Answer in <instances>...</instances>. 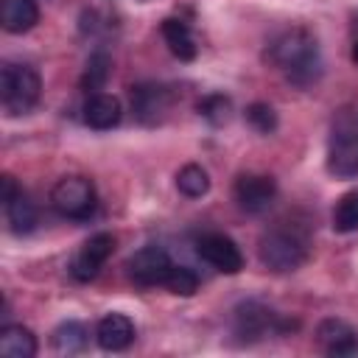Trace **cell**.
<instances>
[{
	"label": "cell",
	"mask_w": 358,
	"mask_h": 358,
	"mask_svg": "<svg viewBox=\"0 0 358 358\" xmlns=\"http://www.w3.org/2000/svg\"><path fill=\"white\" fill-rule=\"evenodd\" d=\"M159 31H162V39H165L168 50H171L179 62H193V59H196L199 45H196V36H193V31H190V25H187L185 20L168 17V20H162Z\"/></svg>",
	"instance_id": "cell-16"
},
{
	"label": "cell",
	"mask_w": 358,
	"mask_h": 358,
	"mask_svg": "<svg viewBox=\"0 0 358 358\" xmlns=\"http://www.w3.org/2000/svg\"><path fill=\"white\" fill-rule=\"evenodd\" d=\"M3 185V213H6V224L14 235H28L36 227V207L34 201L25 196V190L17 185V179L11 173H3L0 179Z\"/></svg>",
	"instance_id": "cell-10"
},
{
	"label": "cell",
	"mask_w": 358,
	"mask_h": 358,
	"mask_svg": "<svg viewBox=\"0 0 358 358\" xmlns=\"http://www.w3.org/2000/svg\"><path fill=\"white\" fill-rule=\"evenodd\" d=\"M50 344L56 352L62 355H76V352H84L87 344H90V330L76 322V319H67L62 324H56V330L50 333Z\"/></svg>",
	"instance_id": "cell-18"
},
{
	"label": "cell",
	"mask_w": 358,
	"mask_h": 358,
	"mask_svg": "<svg viewBox=\"0 0 358 358\" xmlns=\"http://www.w3.org/2000/svg\"><path fill=\"white\" fill-rule=\"evenodd\" d=\"M42 95V78L34 67L3 62L0 67V103L8 117H20L31 112L39 103Z\"/></svg>",
	"instance_id": "cell-4"
},
{
	"label": "cell",
	"mask_w": 358,
	"mask_h": 358,
	"mask_svg": "<svg viewBox=\"0 0 358 358\" xmlns=\"http://www.w3.org/2000/svg\"><path fill=\"white\" fill-rule=\"evenodd\" d=\"M268 62L296 87H308L322 76L319 42L302 25L285 28L268 42Z\"/></svg>",
	"instance_id": "cell-1"
},
{
	"label": "cell",
	"mask_w": 358,
	"mask_h": 358,
	"mask_svg": "<svg viewBox=\"0 0 358 358\" xmlns=\"http://www.w3.org/2000/svg\"><path fill=\"white\" fill-rule=\"evenodd\" d=\"M257 255H260V263L277 274L296 271L310 255V232L302 221L282 218L260 235Z\"/></svg>",
	"instance_id": "cell-2"
},
{
	"label": "cell",
	"mask_w": 358,
	"mask_h": 358,
	"mask_svg": "<svg viewBox=\"0 0 358 358\" xmlns=\"http://www.w3.org/2000/svg\"><path fill=\"white\" fill-rule=\"evenodd\" d=\"M232 196L238 201V207L243 213H252V215H260L266 213L274 199H277V182L266 173H241L235 179V187H232Z\"/></svg>",
	"instance_id": "cell-11"
},
{
	"label": "cell",
	"mask_w": 358,
	"mask_h": 358,
	"mask_svg": "<svg viewBox=\"0 0 358 358\" xmlns=\"http://www.w3.org/2000/svg\"><path fill=\"white\" fill-rule=\"evenodd\" d=\"M115 252V235L112 232H95L90 241H84L78 246V252L70 260V277L78 282H90L101 274V268L106 266V260Z\"/></svg>",
	"instance_id": "cell-9"
},
{
	"label": "cell",
	"mask_w": 358,
	"mask_h": 358,
	"mask_svg": "<svg viewBox=\"0 0 358 358\" xmlns=\"http://www.w3.org/2000/svg\"><path fill=\"white\" fill-rule=\"evenodd\" d=\"M0 352L6 358H34L36 336L25 324H6L0 330Z\"/></svg>",
	"instance_id": "cell-19"
},
{
	"label": "cell",
	"mask_w": 358,
	"mask_h": 358,
	"mask_svg": "<svg viewBox=\"0 0 358 358\" xmlns=\"http://www.w3.org/2000/svg\"><path fill=\"white\" fill-rule=\"evenodd\" d=\"M291 330H296L294 319L271 310L268 305H263L257 299L241 302L232 313V336L241 344H255V341H263L268 336H285Z\"/></svg>",
	"instance_id": "cell-3"
},
{
	"label": "cell",
	"mask_w": 358,
	"mask_h": 358,
	"mask_svg": "<svg viewBox=\"0 0 358 358\" xmlns=\"http://www.w3.org/2000/svg\"><path fill=\"white\" fill-rule=\"evenodd\" d=\"M176 187H179V193H185L187 199H201V196L210 190V173H207L201 165L187 162V165H182L179 173H176Z\"/></svg>",
	"instance_id": "cell-20"
},
{
	"label": "cell",
	"mask_w": 358,
	"mask_h": 358,
	"mask_svg": "<svg viewBox=\"0 0 358 358\" xmlns=\"http://www.w3.org/2000/svg\"><path fill=\"white\" fill-rule=\"evenodd\" d=\"M229 109H232V103H229V98H227V95H221V92H213V95H207V98L199 103V115H201V117H207L213 126L227 123Z\"/></svg>",
	"instance_id": "cell-25"
},
{
	"label": "cell",
	"mask_w": 358,
	"mask_h": 358,
	"mask_svg": "<svg viewBox=\"0 0 358 358\" xmlns=\"http://www.w3.org/2000/svg\"><path fill=\"white\" fill-rule=\"evenodd\" d=\"M165 288H168L171 294H176V296H193V294L199 291V277H196L193 268L173 263V268H171V274H168V280H165Z\"/></svg>",
	"instance_id": "cell-23"
},
{
	"label": "cell",
	"mask_w": 358,
	"mask_h": 358,
	"mask_svg": "<svg viewBox=\"0 0 358 358\" xmlns=\"http://www.w3.org/2000/svg\"><path fill=\"white\" fill-rule=\"evenodd\" d=\"M196 255L213 266L221 274H238L243 268V255L238 249V243L221 232H207L196 241Z\"/></svg>",
	"instance_id": "cell-12"
},
{
	"label": "cell",
	"mask_w": 358,
	"mask_h": 358,
	"mask_svg": "<svg viewBox=\"0 0 358 358\" xmlns=\"http://www.w3.org/2000/svg\"><path fill=\"white\" fill-rule=\"evenodd\" d=\"M173 268V260L171 255L162 249V246H143L137 249L129 263H126V271H129V280L140 288H157V285H165L168 274Z\"/></svg>",
	"instance_id": "cell-8"
},
{
	"label": "cell",
	"mask_w": 358,
	"mask_h": 358,
	"mask_svg": "<svg viewBox=\"0 0 358 358\" xmlns=\"http://www.w3.org/2000/svg\"><path fill=\"white\" fill-rule=\"evenodd\" d=\"M95 341L106 352H123L134 341V322L126 313H106L95 327Z\"/></svg>",
	"instance_id": "cell-14"
},
{
	"label": "cell",
	"mask_w": 358,
	"mask_h": 358,
	"mask_svg": "<svg viewBox=\"0 0 358 358\" xmlns=\"http://www.w3.org/2000/svg\"><path fill=\"white\" fill-rule=\"evenodd\" d=\"M355 25H358V20H355Z\"/></svg>",
	"instance_id": "cell-26"
},
{
	"label": "cell",
	"mask_w": 358,
	"mask_h": 358,
	"mask_svg": "<svg viewBox=\"0 0 358 358\" xmlns=\"http://www.w3.org/2000/svg\"><path fill=\"white\" fill-rule=\"evenodd\" d=\"M50 204L62 218L84 221L98 207V190H95L92 179H87V176H78V173L76 176H62L50 187Z\"/></svg>",
	"instance_id": "cell-5"
},
{
	"label": "cell",
	"mask_w": 358,
	"mask_h": 358,
	"mask_svg": "<svg viewBox=\"0 0 358 358\" xmlns=\"http://www.w3.org/2000/svg\"><path fill=\"white\" fill-rule=\"evenodd\" d=\"M246 120L260 134H271L277 129V112L268 103H263V101H255V103L246 106Z\"/></svg>",
	"instance_id": "cell-24"
},
{
	"label": "cell",
	"mask_w": 358,
	"mask_h": 358,
	"mask_svg": "<svg viewBox=\"0 0 358 358\" xmlns=\"http://www.w3.org/2000/svg\"><path fill=\"white\" fill-rule=\"evenodd\" d=\"M327 171L338 179L358 176V120L341 115L333 123L327 143Z\"/></svg>",
	"instance_id": "cell-6"
},
{
	"label": "cell",
	"mask_w": 358,
	"mask_h": 358,
	"mask_svg": "<svg viewBox=\"0 0 358 358\" xmlns=\"http://www.w3.org/2000/svg\"><path fill=\"white\" fill-rule=\"evenodd\" d=\"M333 229L341 232V235L358 229V187L355 190H347L336 201V207H333Z\"/></svg>",
	"instance_id": "cell-22"
},
{
	"label": "cell",
	"mask_w": 358,
	"mask_h": 358,
	"mask_svg": "<svg viewBox=\"0 0 358 358\" xmlns=\"http://www.w3.org/2000/svg\"><path fill=\"white\" fill-rule=\"evenodd\" d=\"M39 22L36 0H0V25L6 34H25Z\"/></svg>",
	"instance_id": "cell-17"
},
{
	"label": "cell",
	"mask_w": 358,
	"mask_h": 358,
	"mask_svg": "<svg viewBox=\"0 0 358 358\" xmlns=\"http://www.w3.org/2000/svg\"><path fill=\"white\" fill-rule=\"evenodd\" d=\"M316 341H319L322 352L336 355V358L358 352V330L344 319H324L316 327Z\"/></svg>",
	"instance_id": "cell-13"
},
{
	"label": "cell",
	"mask_w": 358,
	"mask_h": 358,
	"mask_svg": "<svg viewBox=\"0 0 358 358\" xmlns=\"http://www.w3.org/2000/svg\"><path fill=\"white\" fill-rule=\"evenodd\" d=\"M176 92L157 81H143L131 87V112L143 126H157L168 117Z\"/></svg>",
	"instance_id": "cell-7"
},
{
	"label": "cell",
	"mask_w": 358,
	"mask_h": 358,
	"mask_svg": "<svg viewBox=\"0 0 358 358\" xmlns=\"http://www.w3.org/2000/svg\"><path fill=\"white\" fill-rule=\"evenodd\" d=\"M112 73V56L106 50H95L90 59H87V70H84V78H81V87L87 92H101L106 78Z\"/></svg>",
	"instance_id": "cell-21"
},
{
	"label": "cell",
	"mask_w": 358,
	"mask_h": 358,
	"mask_svg": "<svg viewBox=\"0 0 358 358\" xmlns=\"http://www.w3.org/2000/svg\"><path fill=\"white\" fill-rule=\"evenodd\" d=\"M120 101L109 92H92L84 103V123L90 129H98V131H106V129H115L120 123Z\"/></svg>",
	"instance_id": "cell-15"
}]
</instances>
